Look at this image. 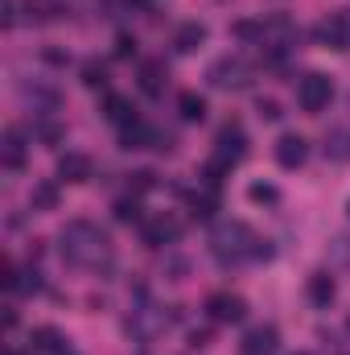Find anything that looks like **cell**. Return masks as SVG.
I'll return each mask as SVG.
<instances>
[{
    "label": "cell",
    "instance_id": "cell-1",
    "mask_svg": "<svg viewBox=\"0 0 350 355\" xmlns=\"http://www.w3.org/2000/svg\"><path fill=\"white\" fill-rule=\"evenodd\" d=\"M58 252H62L66 265L87 268V272H103V268H111V261H116V248H111L107 232L99 223H91V219H71L62 227Z\"/></svg>",
    "mask_w": 350,
    "mask_h": 355
},
{
    "label": "cell",
    "instance_id": "cell-2",
    "mask_svg": "<svg viewBox=\"0 0 350 355\" xmlns=\"http://www.w3.org/2000/svg\"><path fill=\"white\" fill-rule=\"evenodd\" d=\"M210 252H214V261H219V265H227V268L248 265V261H268V257H272L268 240H260L243 219L219 223V227H214V236H210Z\"/></svg>",
    "mask_w": 350,
    "mask_h": 355
},
{
    "label": "cell",
    "instance_id": "cell-3",
    "mask_svg": "<svg viewBox=\"0 0 350 355\" xmlns=\"http://www.w3.org/2000/svg\"><path fill=\"white\" fill-rule=\"evenodd\" d=\"M206 79L219 91H243L252 83V62H248L243 54H223V58L206 71Z\"/></svg>",
    "mask_w": 350,
    "mask_h": 355
},
{
    "label": "cell",
    "instance_id": "cell-4",
    "mask_svg": "<svg viewBox=\"0 0 350 355\" xmlns=\"http://www.w3.org/2000/svg\"><path fill=\"white\" fill-rule=\"evenodd\" d=\"M243 153H248V137H243V128L239 124H223L219 128V137H214V166H223V170H231V166H239L243 162Z\"/></svg>",
    "mask_w": 350,
    "mask_h": 355
},
{
    "label": "cell",
    "instance_id": "cell-5",
    "mask_svg": "<svg viewBox=\"0 0 350 355\" xmlns=\"http://www.w3.org/2000/svg\"><path fill=\"white\" fill-rule=\"evenodd\" d=\"M330 99H334V83H330L326 75H317V71L297 83V103H301L305 112H326Z\"/></svg>",
    "mask_w": 350,
    "mask_h": 355
},
{
    "label": "cell",
    "instance_id": "cell-6",
    "mask_svg": "<svg viewBox=\"0 0 350 355\" xmlns=\"http://www.w3.org/2000/svg\"><path fill=\"white\" fill-rule=\"evenodd\" d=\"M165 327H169V318H165L157 306H140V310H132V314H128V322H124V331H128L136 343H149V339H153V335H161Z\"/></svg>",
    "mask_w": 350,
    "mask_h": 355
},
{
    "label": "cell",
    "instance_id": "cell-7",
    "mask_svg": "<svg viewBox=\"0 0 350 355\" xmlns=\"http://www.w3.org/2000/svg\"><path fill=\"white\" fill-rule=\"evenodd\" d=\"M260 46L268 50V54H288L293 46H297V25L288 21V17H272L268 25L260 29Z\"/></svg>",
    "mask_w": 350,
    "mask_h": 355
},
{
    "label": "cell",
    "instance_id": "cell-8",
    "mask_svg": "<svg viewBox=\"0 0 350 355\" xmlns=\"http://www.w3.org/2000/svg\"><path fill=\"white\" fill-rule=\"evenodd\" d=\"M313 37L322 46H330V50H350V12H334V17L317 21Z\"/></svg>",
    "mask_w": 350,
    "mask_h": 355
},
{
    "label": "cell",
    "instance_id": "cell-9",
    "mask_svg": "<svg viewBox=\"0 0 350 355\" xmlns=\"http://www.w3.org/2000/svg\"><path fill=\"white\" fill-rule=\"evenodd\" d=\"M140 236H145L149 248H165V244H174L177 236H181V223H177L174 215H153V219H145Z\"/></svg>",
    "mask_w": 350,
    "mask_h": 355
},
{
    "label": "cell",
    "instance_id": "cell-10",
    "mask_svg": "<svg viewBox=\"0 0 350 355\" xmlns=\"http://www.w3.org/2000/svg\"><path fill=\"white\" fill-rule=\"evenodd\" d=\"M206 314H210L214 322H239V318L248 314V302L235 297V293H210V297H206Z\"/></svg>",
    "mask_w": 350,
    "mask_h": 355
},
{
    "label": "cell",
    "instance_id": "cell-11",
    "mask_svg": "<svg viewBox=\"0 0 350 355\" xmlns=\"http://www.w3.org/2000/svg\"><path fill=\"white\" fill-rule=\"evenodd\" d=\"M276 347H280L276 327H252V331L243 335V343H239V355H272Z\"/></svg>",
    "mask_w": 350,
    "mask_h": 355
},
{
    "label": "cell",
    "instance_id": "cell-12",
    "mask_svg": "<svg viewBox=\"0 0 350 355\" xmlns=\"http://www.w3.org/2000/svg\"><path fill=\"white\" fill-rule=\"evenodd\" d=\"M305 157H309V145H305V137L288 132V137H280V141H276V162H280L284 170H297V166H305Z\"/></svg>",
    "mask_w": 350,
    "mask_h": 355
},
{
    "label": "cell",
    "instance_id": "cell-13",
    "mask_svg": "<svg viewBox=\"0 0 350 355\" xmlns=\"http://www.w3.org/2000/svg\"><path fill=\"white\" fill-rule=\"evenodd\" d=\"M25 17L33 25H54V21L66 17V4L62 0H25Z\"/></svg>",
    "mask_w": 350,
    "mask_h": 355
},
{
    "label": "cell",
    "instance_id": "cell-14",
    "mask_svg": "<svg viewBox=\"0 0 350 355\" xmlns=\"http://www.w3.org/2000/svg\"><path fill=\"white\" fill-rule=\"evenodd\" d=\"M0 162H4V170H12V174L25 166V137H21L17 128L4 132V141H0Z\"/></svg>",
    "mask_w": 350,
    "mask_h": 355
},
{
    "label": "cell",
    "instance_id": "cell-15",
    "mask_svg": "<svg viewBox=\"0 0 350 355\" xmlns=\"http://www.w3.org/2000/svg\"><path fill=\"white\" fill-rule=\"evenodd\" d=\"M87 178H91L87 153H62L58 157V182H87Z\"/></svg>",
    "mask_w": 350,
    "mask_h": 355
},
{
    "label": "cell",
    "instance_id": "cell-16",
    "mask_svg": "<svg viewBox=\"0 0 350 355\" xmlns=\"http://www.w3.org/2000/svg\"><path fill=\"white\" fill-rule=\"evenodd\" d=\"M120 145H124V149H149V145L157 149V132H153L145 120H132L128 128H120Z\"/></svg>",
    "mask_w": 350,
    "mask_h": 355
},
{
    "label": "cell",
    "instance_id": "cell-17",
    "mask_svg": "<svg viewBox=\"0 0 350 355\" xmlns=\"http://www.w3.org/2000/svg\"><path fill=\"white\" fill-rule=\"evenodd\" d=\"M169 83V71H165V62L161 58H149L145 67H140V87L149 91V95H161Z\"/></svg>",
    "mask_w": 350,
    "mask_h": 355
},
{
    "label": "cell",
    "instance_id": "cell-18",
    "mask_svg": "<svg viewBox=\"0 0 350 355\" xmlns=\"http://www.w3.org/2000/svg\"><path fill=\"white\" fill-rule=\"evenodd\" d=\"M103 116H107L111 124L128 128V124L136 120V107H132V99H128V95H107V103H103Z\"/></svg>",
    "mask_w": 350,
    "mask_h": 355
},
{
    "label": "cell",
    "instance_id": "cell-19",
    "mask_svg": "<svg viewBox=\"0 0 350 355\" xmlns=\"http://www.w3.org/2000/svg\"><path fill=\"white\" fill-rule=\"evenodd\" d=\"M305 293H309V302H313V306H330L338 289H334V277H330V272H313V277H309V285H305Z\"/></svg>",
    "mask_w": 350,
    "mask_h": 355
},
{
    "label": "cell",
    "instance_id": "cell-20",
    "mask_svg": "<svg viewBox=\"0 0 350 355\" xmlns=\"http://www.w3.org/2000/svg\"><path fill=\"white\" fill-rule=\"evenodd\" d=\"M202 42H206V25H202V21H185V25L177 29V37H174V46L181 50V54H194Z\"/></svg>",
    "mask_w": 350,
    "mask_h": 355
},
{
    "label": "cell",
    "instance_id": "cell-21",
    "mask_svg": "<svg viewBox=\"0 0 350 355\" xmlns=\"http://www.w3.org/2000/svg\"><path fill=\"white\" fill-rule=\"evenodd\" d=\"M29 343H33V352H42V355H62L66 352V339H62L54 327H37Z\"/></svg>",
    "mask_w": 350,
    "mask_h": 355
},
{
    "label": "cell",
    "instance_id": "cell-22",
    "mask_svg": "<svg viewBox=\"0 0 350 355\" xmlns=\"http://www.w3.org/2000/svg\"><path fill=\"white\" fill-rule=\"evenodd\" d=\"M177 112H181V120L202 124V120H206V99H202L198 91H181V95H177Z\"/></svg>",
    "mask_w": 350,
    "mask_h": 355
},
{
    "label": "cell",
    "instance_id": "cell-23",
    "mask_svg": "<svg viewBox=\"0 0 350 355\" xmlns=\"http://www.w3.org/2000/svg\"><path fill=\"white\" fill-rule=\"evenodd\" d=\"M33 211H54L58 207V186L54 182H42V186H33Z\"/></svg>",
    "mask_w": 350,
    "mask_h": 355
},
{
    "label": "cell",
    "instance_id": "cell-24",
    "mask_svg": "<svg viewBox=\"0 0 350 355\" xmlns=\"http://www.w3.org/2000/svg\"><path fill=\"white\" fill-rule=\"evenodd\" d=\"M326 153L347 162V157H350V128H334V132L326 137Z\"/></svg>",
    "mask_w": 350,
    "mask_h": 355
},
{
    "label": "cell",
    "instance_id": "cell-25",
    "mask_svg": "<svg viewBox=\"0 0 350 355\" xmlns=\"http://www.w3.org/2000/svg\"><path fill=\"white\" fill-rule=\"evenodd\" d=\"M214 207H219L214 194H194V198H190V215H194V219H210Z\"/></svg>",
    "mask_w": 350,
    "mask_h": 355
},
{
    "label": "cell",
    "instance_id": "cell-26",
    "mask_svg": "<svg viewBox=\"0 0 350 355\" xmlns=\"http://www.w3.org/2000/svg\"><path fill=\"white\" fill-rule=\"evenodd\" d=\"M116 219L120 223H140V202L136 198H120L116 202Z\"/></svg>",
    "mask_w": 350,
    "mask_h": 355
},
{
    "label": "cell",
    "instance_id": "cell-27",
    "mask_svg": "<svg viewBox=\"0 0 350 355\" xmlns=\"http://www.w3.org/2000/svg\"><path fill=\"white\" fill-rule=\"evenodd\" d=\"M83 83L87 87H107V67L103 62H87L83 67Z\"/></svg>",
    "mask_w": 350,
    "mask_h": 355
},
{
    "label": "cell",
    "instance_id": "cell-28",
    "mask_svg": "<svg viewBox=\"0 0 350 355\" xmlns=\"http://www.w3.org/2000/svg\"><path fill=\"white\" fill-rule=\"evenodd\" d=\"M248 194H252V202H280V190H276V186H268V182H256Z\"/></svg>",
    "mask_w": 350,
    "mask_h": 355
},
{
    "label": "cell",
    "instance_id": "cell-29",
    "mask_svg": "<svg viewBox=\"0 0 350 355\" xmlns=\"http://www.w3.org/2000/svg\"><path fill=\"white\" fill-rule=\"evenodd\" d=\"M153 186H157V178L149 174V170H136V174H132V190H136V194H145V190H153Z\"/></svg>",
    "mask_w": 350,
    "mask_h": 355
},
{
    "label": "cell",
    "instance_id": "cell-30",
    "mask_svg": "<svg viewBox=\"0 0 350 355\" xmlns=\"http://www.w3.org/2000/svg\"><path fill=\"white\" fill-rule=\"evenodd\" d=\"M256 112H260L264 120H280V116H284V112H280V103H276V99H260V103H256Z\"/></svg>",
    "mask_w": 350,
    "mask_h": 355
},
{
    "label": "cell",
    "instance_id": "cell-31",
    "mask_svg": "<svg viewBox=\"0 0 350 355\" xmlns=\"http://www.w3.org/2000/svg\"><path fill=\"white\" fill-rule=\"evenodd\" d=\"M132 54H136V42H132V37L124 33V37L116 42V58H132Z\"/></svg>",
    "mask_w": 350,
    "mask_h": 355
},
{
    "label": "cell",
    "instance_id": "cell-32",
    "mask_svg": "<svg viewBox=\"0 0 350 355\" xmlns=\"http://www.w3.org/2000/svg\"><path fill=\"white\" fill-rule=\"evenodd\" d=\"M37 137H42V141H50V145H54V141H58V137H62V128H58V124H37Z\"/></svg>",
    "mask_w": 350,
    "mask_h": 355
},
{
    "label": "cell",
    "instance_id": "cell-33",
    "mask_svg": "<svg viewBox=\"0 0 350 355\" xmlns=\"http://www.w3.org/2000/svg\"><path fill=\"white\" fill-rule=\"evenodd\" d=\"M17 21V0H4V29Z\"/></svg>",
    "mask_w": 350,
    "mask_h": 355
},
{
    "label": "cell",
    "instance_id": "cell-34",
    "mask_svg": "<svg viewBox=\"0 0 350 355\" xmlns=\"http://www.w3.org/2000/svg\"><path fill=\"white\" fill-rule=\"evenodd\" d=\"M4 355H21V352H17V347H8V352H4Z\"/></svg>",
    "mask_w": 350,
    "mask_h": 355
}]
</instances>
